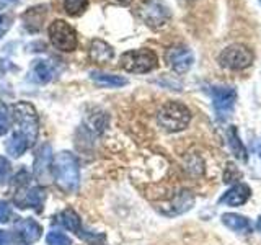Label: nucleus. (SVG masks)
<instances>
[{"mask_svg": "<svg viewBox=\"0 0 261 245\" xmlns=\"http://www.w3.org/2000/svg\"><path fill=\"white\" fill-rule=\"evenodd\" d=\"M54 180L57 186L65 193H73L79 190L80 185V168L79 162L73 155L67 151L56 155L53 162Z\"/></svg>", "mask_w": 261, "mask_h": 245, "instance_id": "nucleus-1", "label": "nucleus"}, {"mask_svg": "<svg viewBox=\"0 0 261 245\" xmlns=\"http://www.w3.org/2000/svg\"><path fill=\"white\" fill-rule=\"evenodd\" d=\"M157 121L160 128L168 133H178L188 128L191 121V111L186 108L183 103L168 102L162 106L157 113Z\"/></svg>", "mask_w": 261, "mask_h": 245, "instance_id": "nucleus-2", "label": "nucleus"}, {"mask_svg": "<svg viewBox=\"0 0 261 245\" xmlns=\"http://www.w3.org/2000/svg\"><path fill=\"white\" fill-rule=\"evenodd\" d=\"M121 67L133 74H147L157 69L159 59L157 54L150 49H133L121 56Z\"/></svg>", "mask_w": 261, "mask_h": 245, "instance_id": "nucleus-3", "label": "nucleus"}, {"mask_svg": "<svg viewBox=\"0 0 261 245\" xmlns=\"http://www.w3.org/2000/svg\"><path fill=\"white\" fill-rule=\"evenodd\" d=\"M12 113L20 133L28 139V142H35V139L38 137V126H39L35 106L27 102H20L12 106Z\"/></svg>", "mask_w": 261, "mask_h": 245, "instance_id": "nucleus-4", "label": "nucleus"}, {"mask_svg": "<svg viewBox=\"0 0 261 245\" xmlns=\"http://www.w3.org/2000/svg\"><path fill=\"white\" fill-rule=\"evenodd\" d=\"M219 65L228 70H243L251 65L253 53L243 44H230L227 46L217 57Z\"/></svg>", "mask_w": 261, "mask_h": 245, "instance_id": "nucleus-5", "label": "nucleus"}, {"mask_svg": "<svg viewBox=\"0 0 261 245\" xmlns=\"http://www.w3.org/2000/svg\"><path fill=\"white\" fill-rule=\"evenodd\" d=\"M51 44L64 53H70L77 47V33L67 21L56 20L47 28Z\"/></svg>", "mask_w": 261, "mask_h": 245, "instance_id": "nucleus-6", "label": "nucleus"}, {"mask_svg": "<svg viewBox=\"0 0 261 245\" xmlns=\"http://www.w3.org/2000/svg\"><path fill=\"white\" fill-rule=\"evenodd\" d=\"M139 16L142 21L153 30L163 28L170 21V8L160 0H144L139 7Z\"/></svg>", "mask_w": 261, "mask_h": 245, "instance_id": "nucleus-7", "label": "nucleus"}, {"mask_svg": "<svg viewBox=\"0 0 261 245\" xmlns=\"http://www.w3.org/2000/svg\"><path fill=\"white\" fill-rule=\"evenodd\" d=\"M211 96H212V105L220 119H225L232 114L233 106L237 102V90L233 87L227 85H214L211 87Z\"/></svg>", "mask_w": 261, "mask_h": 245, "instance_id": "nucleus-8", "label": "nucleus"}, {"mask_svg": "<svg viewBox=\"0 0 261 245\" xmlns=\"http://www.w3.org/2000/svg\"><path fill=\"white\" fill-rule=\"evenodd\" d=\"M167 62L176 74H185L193 67L194 54L188 46H173L167 51Z\"/></svg>", "mask_w": 261, "mask_h": 245, "instance_id": "nucleus-9", "label": "nucleus"}, {"mask_svg": "<svg viewBox=\"0 0 261 245\" xmlns=\"http://www.w3.org/2000/svg\"><path fill=\"white\" fill-rule=\"evenodd\" d=\"M43 229L41 226L33 219H20L16 220L15 224V234H16V239H18L20 243L23 245H30V243H35L39 237Z\"/></svg>", "mask_w": 261, "mask_h": 245, "instance_id": "nucleus-10", "label": "nucleus"}, {"mask_svg": "<svg viewBox=\"0 0 261 245\" xmlns=\"http://www.w3.org/2000/svg\"><path fill=\"white\" fill-rule=\"evenodd\" d=\"M47 15V7L46 5H36L30 7L27 12L21 15L23 27L28 33H38L44 27V20Z\"/></svg>", "mask_w": 261, "mask_h": 245, "instance_id": "nucleus-11", "label": "nucleus"}, {"mask_svg": "<svg viewBox=\"0 0 261 245\" xmlns=\"http://www.w3.org/2000/svg\"><path fill=\"white\" fill-rule=\"evenodd\" d=\"M193 204H194V194L188 190H183L178 194H175V198L167 204L165 209H162V212L165 216H178L190 211L193 208Z\"/></svg>", "mask_w": 261, "mask_h": 245, "instance_id": "nucleus-12", "label": "nucleus"}, {"mask_svg": "<svg viewBox=\"0 0 261 245\" xmlns=\"http://www.w3.org/2000/svg\"><path fill=\"white\" fill-rule=\"evenodd\" d=\"M250 194H251V190L248 185L237 183L230 190H227L219 201L222 204H228V206H242V204H245L250 200Z\"/></svg>", "mask_w": 261, "mask_h": 245, "instance_id": "nucleus-13", "label": "nucleus"}, {"mask_svg": "<svg viewBox=\"0 0 261 245\" xmlns=\"http://www.w3.org/2000/svg\"><path fill=\"white\" fill-rule=\"evenodd\" d=\"M88 56H90V59L96 64H110L114 57V51L106 41L93 39L88 49Z\"/></svg>", "mask_w": 261, "mask_h": 245, "instance_id": "nucleus-14", "label": "nucleus"}, {"mask_svg": "<svg viewBox=\"0 0 261 245\" xmlns=\"http://www.w3.org/2000/svg\"><path fill=\"white\" fill-rule=\"evenodd\" d=\"M222 223L237 234H250L253 229L248 217L235 214V212H225V214H222Z\"/></svg>", "mask_w": 261, "mask_h": 245, "instance_id": "nucleus-15", "label": "nucleus"}, {"mask_svg": "<svg viewBox=\"0 0 261 245\" xmlns=\"http://www.w3.org/2000/svg\"><path fill=\"white\" fill-rule=\"evenodd\" d=\"M227 141H228V145H230V149L233 152V155L239 160L242 162H247L248 160V152H247V147L245 144L240 141V136H239V131H237L235 126H230L227 129Z\"/></svg>", "mask_w": 261, "mask_h": 245, "instance_id": "nucleus-16", "label": "nucleus"}, {"mask_svg": "<svg viewBox=\"0 0 261 245\" xmlns=\"http://www.w3.org/2000/svg\"><path fill=\"white\" fill-rule=\"evenodd\" d=\"M90 79H92L93 82H96L98 85L110 87V88L124 87L127 84V79H124V77L113 76V74H106V72H98V70L90 72Z\"/></svg>", "mask_w": 261, "mask_h": 245, "instance_id": "nucleus-17", "label": "nucleus"}, {"mask_svg": "<svg viewBox=\"0 0 261 245\" xmlns=\"http://www.w3.org/2000/svg\"><path fill=\"white\" fill-rule=\"evenodd\" d=\"M46 200V193L43 188H30L24 193V198L20 203V208H36L38 211L43 209V204Z\"/></svg>", "mask_w": 261, "mask_h": 245, "instance_id": "nucleus-18", "label": "nucleus"}, {"mask_svg": "<svg viewBox=\"0 0 261 245\" xmlns=\"http://www.w3.org/2000/svg\"><path fill=\"white\" fill-rule=\"evenodd\" d=\"M51 163V145L44 144L36 154V160H35V174L38 178H46L47 175V167Z\"/></svg>", "mask_w": 261, "mask_h": 245, "instance_id": "nucleus-19", "label": "nucleus"}, {"mask_svg": "<svg viewBox=\"0 0 261 245\" xmlns=\"http://www.w3.org/2000/svg\"><path fill=\"white\" fill-rule=\"evenodd\" d=\"M31 74H33V79L39 84H47V82L53 80V76H54V70L51 67V64L46 62V61H35L31 67Z\"/></svg>", "mask_w": 261, "mask_h": 245, "instance_id": "nucleus-20", "label": "nucleus"}, {"mask_svg": "<svg viewBox=\"0 0 261 245\" xmlns=\"http://www.w3.org/2000/svg\"><path fill=\"white\" fill-rule=\"evenodd\" d=\"M28 145H30L28 139L24 137L20 131H15L10 137V141L7 142V151L12 157H20V155H23L24 151L28 149Z\"/></svg>", "mask_w": 261, "mask_h": 245, "instance_id": "nucleus-21", "label": "nucleus"}, {"mask_svg": "<svg viewBox=\"0 0 261 245\" xmlns=\"http://www.w3.org/2000/svg\"><path fill=\"white\" fill-rule=\"evenodd\" d=\"M61 223L65 229H69L72 232L80 231V217L73 209H65L61 214Z\"/></svg>", "mask_w": 261, "mask_h": 245, "instance_id": "nucleus-22", "label": "nucleus"}, {"mask_svg": "<svg viewBox=\"0 0 261 245\" xmlns=\"http://www.w3.org/2000/svg\"><path fill=\"white\" fill-rule=\"evenodd\" d=\"M88 7V0H64V10L70 16L82 15Z\"/></svg>", "mask_w": 261, "mask_h": 245, "instance_id": "nucleus-23", "label": "nucleus"}, {"mask_svg": "<svg viewBox=\"0 0 261 245\" xmlns=\"http://www.w3.org/2000/svg\"><path fill=\"white\" fill-rule=\"evenodd\" d=\"M186 170L194 177L202 175L204 174V160L196 154L188 155V157H186Z\"/></svg>", "mask_w": 261, "mask_h": 245, "instance_id": "nucleus-24", "label": "nucleus"}, {"mask_svg": "<svg viewBox=\"0 0 261 245\" xmlns=\"http://www.w3.org/2000/svg\"><path fill=\"white\" fill-rule=\"evenodd\" d=\"M46 240L49 245H72V240L69 237L61 232H49Z\"/></svg>", "mask_w": 261, "mask_h": 245, "instance_id": "nucleus-25", "label": "nucleus"}, {"mask_svg": "<svg viewBox=\"0 0 261 245\" xmlns=\"http://www.w3.org/2000/svg\"><path fill=\"white\" fill-rule=\"evenodd\" d=\"M240 177H242L240 172L233 167V163H232V162H228V163H227V168H225V174H224V182H225V183H233V182H237V180H239Z\"/></svg>", "mask_w": 261, "mask_h": 245, "instance_id": "nucleus-26", "label": "nucleus"}, {"mask_svg": "<svg viewBox=\"0 0 261 245\" xmlns=\"http://www.w3.org/2000/svg\"><path fill=\"white\" fill-rule=\"evenodd\" d=\"M10 27H12V16L8 13H4L2 8H0V38L10 30Z\"/></svg>", "mask_w": 261, "mask_h": 245, "instance_id": "nucleus-27", "label": "nucleus"}, {"mask_svg": "<svg viewBox=\"0 0 261 245\" xmlns=\"http://www.w3.org/2000/svg\"><path fill=\"white\" fill-rule=\"evenodd\" d=\"M10 175V162L5 157H0V183H4Z\"/></svg>", "mask_w": 261, "mask_h": 245, "instance_id": "nucleus-28", "label": "nucleus"}, {"mask_svg": "<svg viewBox=\"0 0 261 245\" xmlns=\"http://www.w3.org/2000/svg\"><path fill=\"white\" fill-rule=\"evenodd\" d=\"M10 217V204L5 201H0V224Z\"/></svg>", "mask_w": 261, "mask_h": 245, "instance_id": "nucleus-29", "label": "nucleus"}, {"mask_svg": "<svg viewBox=\"0 0 261 245\" xmlns=\"http://www.w3.org/2000/svg\"><path fill=\"white\" fill-rule=\"evenodd\" d=\"M8 131V118L7 114L0 111V134H5Z\"/></svg>", "mask_w": 261, "mask_h": 245, "instance_id": "nucleus-30", "label": "nucleus"}, {"mask_svg": "<svg viewBox=\"0 0 261 245\" xmlns=\"http://www.w3.org/2000/svg\"><path fill=\"white\" fill-rule=\"evenodd\" d=\"M0 245H10V237L5 231H0Z\"/></svg>", "mask_w": 261, "mask_h": 245, "instance_id": "nucleus-31", "label": "nucleus"}, {"mask_svg": "<svg viewBox=\"0 0 261 245\" xmlns=\"http://www.w3.org/2000/svg\"><path fill=\"white\" fill-rule=\"evenodd\" d=\"M256 151H258V155H259V159H261V139H259L258 144H256Z\"/></svg>", "mask_w": 261, "mask_h": 245, "instance_id": "nucleus-32", "label": "nucleus"}, {"mask_svg": "<svg viewBox=\"0 0 261 245\" xmlns=\"http://www.w3.org/2000/svg\"><path fill=\"white\" fill-rule=\"evenodd\" d=\"M116 2H119V4H122V5H129L133 0H116Z\"/></svg>", "mask_w": 261, "mask_h": 245, "instance_id": "nucleus-33", "label": "nucleus"}, {"mask_svg": "<svg viewBox=\"0 0 261 245\" xmlns=\"http://www.w3.org/2000/svg\"><path fill=\"white\" fill-rule=\"evenodd\" d=\"M256 229L261 232V216L258 217V220H256Z\"/></svg>", "mask_w": 261, "mask_h": 245, "instance_id": "nucleus-34", "label": "nucleus"}, {"mask_svg": "<svg viewBox=\"0 0 261 245\" xmlns=\"http://www.w3.org/2000/svg\"><path fill=\"white\" fill-rule=\"evenodd\" d=\"M0 2H4V4H16L18 0H0Z\"/></svg>", "mask_w": 261, "mask_h": 245, "instance_id": "nucleus-35", "label": "nucleus"}, {"mask_svg": "<svg viewBox=\"0 0 261 245\" xmlns=\"http://www.w3.org/2000/svg\"><path fill=\"white\" fill-rule=\"evenodd\" d=\"M259 4H261V0H259Z\"/></svg>", "mask_w": 261, "mask_h": 245, "instance_id": "nucleus-36", "label": "nucleus"}]
</instances>
